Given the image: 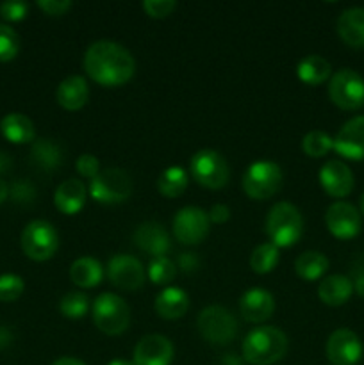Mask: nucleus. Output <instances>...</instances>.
I'll return each mask as SVG.
<instances>
[{
  "label": "nucleus",
  "mask_w": 364,
  "mask_h": 365,
  "mask_svg": "<svg viewBox=\"0 0 364 365\" xmlns=\"http://www.w3.org/2000/svg\"><path fill=\"white\" fill-rule=\"evenodd\" d=\"M302 150L305 155L318 159V157L327 155L330 150H334V139L325 134L323 130H310L303 135Z\"/></svg>",
  "instance_id": "obj_32"
},
{
  "label": "nucleus",
  "mask_w": 364,
  "mask_h": 365,
  "mask_svg": "<svg viewBox=\"0 0 364 365\" xmlns=\"http://www.w3.org/2000/svg\"><path fill=\"white\" fill-rule=\"evenodd\" d=\"M363 342L348 328L332 331L327 341V359L332 365H355L363 359Z\"/></svg>",
  "instance_id": "obj_12"
},
{
  "label": "nucleus",
  "mask_w": 364,
  "mask_h": 365,
  "mask_svg": "<svg viewBox=\"0 0 364 365\" xmlns=\"http://www.w3.org/2000/svg\"><path fill=\"white\" fill-rule=\"evenodd\" d=\"M0 132L7 141L14 145H25V143L34 141L36 128L31 118L21 113H9L0 121Z\"/></svg>",
  "instance_id": "obj_24"
},
{
  "label": "nucleus",
  "mask_w": 364,
  "mask_h": 365,
  "mask_svg": "<svg viewBox=\"0 0 364 365\" xmlns=\"http://www.w3.org/2000/svg\"><path fill=\"white\" fill-rule=\"evenodd\" d=\"M320 184L334 198H346L353 191V173L343 160L332 159L321 166Z\"/></svg>",
  "instance_id": "obj_17"
},
{
  "label": "nucleus",
  "mask_w": 364,
  "mask_h": 365,
  "mask_svg": "<svg viewBox=\"0 0 364 365\" xmlns=\"http://www.w3.org/2000/svg\"><path fill=\"white\" fill-rule=\"evenodd\" d=\"M89 195L95 202L106 203V205L127 202L132 195L131 175L120 168H107L91 180Z\"/></svg>",
  "instance_id": "obj_5"
},
{
  "label": "nucleus",
  "mask_w": 364,
  "mask_h": 365,
  "mask_svg": "<svg viewBox=\"0 0 364 365\" xmlns=\"http://www.w3.org/2000/svg\"><path fill=\"white\" fill-rule=\"evenodd\" d=\"M334 150L348 160H364V116H355L339 128Z\"/></svg>",
  "instance_id": "obj_16"
},
{
  "label": "nucleus",
  "mask_w": 364,
  "mask_h": 365,
  "mask_svg": "<svg viewBox=\"0 0 364 365\" xmlns=\"http://www.w3.org/2000/svg\"><path fill=\"white\" fill-rule=\"evenodd\" d=\"M282 185V170L271 160H257L243 175V189L252 200L271 198Z\"/></svg>",
  "instance_id": "obj_8"
},
{
  "label": "nucleus",
  "mask_w": 364,
  "mask_h": 365,
  "mask_svg": "<svg viewBox=\"0 0 364 365\" xmlns=\"http://www.w3.org/2000/svg\"><path fill=\"white\" fill-rule=\"evenodd\" d=\"M328 232L338 239H353L360 232V214L352 203L335 202L325 212Z\"/></svg>",
  "instance_id": "obj_14"
},
{
  "label": "nucleus",
  "mask_w": 364,
  "mask_h": 365,
  "mask_svg": "<svg viewBox=\"0 0 364 365\" xmlns=\"http://www.w3.org/2000/svg\"><path fill=\"white\" fill-rule=\"evenodd\" d=\"M7 196H9V185L6 184V182L0 178V203H4L7 200Z\"/></svg>",
  "instance_id": "obj_47"
},
{
  "label": "nucleus",
  "mask_w": 364,
  "mask_h": 365,
  "mask_svg": "<svg viewBox=\"0 0 364 365\" xmlns=\"http://www.w3.org/2000/svg\"><path fill=\"white\" fill-rule=\"evenodd\" d=\"M56 98L59 106L66 110H79L88 103L89 88L88 82L81 75H71L66 77L57 86Z\"/></svg>",
  "instance_id": "obj_20"
},
{
  "label": "nucleus",
  "mask_w": 364,
  "mask_h": 365,
  "mask_svg": "<svg viewBox=\"0 0 364 365\" xmlns=\"http://www.w3.org/2000/svg\"><path fill=\"white\" fill-rule=\"evenodd\" d=\"M353 289L357 291V294L363 296V298H364V274H360V277L357 278L355 284H353Z\"/></svg>",
  "instance_id": "obj_48"
},
{
  "label": "nucleus",
  "mask_w": 364,
  "mask_h": 365,
  "mask_svg": "<svg viewBox=\"0 0 364 365\" xmlns=\"http://www.w3.org/2000/svg\"><path fill=\"white\" fill-rule=\"evenodd\" d=\"M278 262V248L273 242H263L257 246L250 255V267L257 274H266L277 266Z\"/></svg>",
  "instance_id": "obj_31"
},
{
  "label": "nucleus",
  "mask_w": 364,
  "mask_h": 365,
  "mask_svg": "<svg viewBox=\"0 0 364 365\" xmlns=\"http://www.w3.org/2000/svg\"><path fill=\"white\" fill-rule=\"evenodd\" d=\"M353 282L345 274H330L318 287V296L328 307H341L352 298Z\"/></svg>",
  "instance_id": "obj_23"
},
{
  "label": "nucleus",
  "mask_w": 364,
  "mask_h": 365,
  "mask_svg": "<svg viewBox=\"0 0 364 365\" xmlns=\"http://www.w3.org/2000/svg\"><path fill=\"white\" fill-rule=\"evenodd\" d=\"M360 212H363V216H364V195H363V198H360Z\"/></svg>",
  "instance_id": "obj_50"
},
{
  "label": "nucleus",
  "mask_w": 364,
  "mask_h": 365,
  "mask_svg": "<svg viewBox=\"0 0 364 365\" xmlns=\"http://www.w3.org/2000/svg\"><path fill=\"white\" fill-rule=\"evenodd\" d=\"M189 170L193 178L206 189H221L231 177L227 160L216 150L196 152L189 164Z\"/></svg>",
  "instance_id": "obj_10"
},
{
  "label": "nucleus",
  "mask_w": 364,
  "mask_h": 365,
  "mask_svg": "<svg viewBox=\"0 0 364 365\" xmlns=\"http://www.w3.org/2000/svg\"><path fill=\"white\" fill-rule=\"evenodd\" d=\"M328 96L339 109H360L364 107V78L352 68H343L332 75L328 82Z\"/></svg>",
  "instance_id": "obj_7"
},
{
  "label": "nucleus",
  "mask_w": 364,
  "mask_h": 365,
  "mask_svg": "<svg viewBox=\"0 0 364 365\" xmlns=\"http://www.w3.org/2000/svg\"><path fill=\"white\" fill-rule=\"evenodd\" d=\"M303 232V220L300 210L289 202H278L266 216V234L277 248H289Z\"/></svg>",
  "instance_id": "obj_3"
},
{
  "label": "nucleus",
  "mask_w": 364,
  "mask_h": 365,
  "mask_svg": "<svg viewBox=\"0 0 364 365\" xmlns=\"http://www.w3.org/2000/svg\"><path fill=\"white\" fill-rule=\"evenodd\" d=\"M146 274H148L150 282H153L156 285H166L177 274V266L168 257H156L150 260Z\"/></svg>",
  "instance_id": "obj_33"
},
{
  "label": "nucleus",
  "mask_w": 364,
  "mask_h": 365,
  "mask_svg": "<svg viewBox=\"0 0 364 365\" xmlns=\"http://www.w3.org/2000/svg\"><path fill=\"white\" fill-rule=\"evenodd\" d=\"M338 34L353 48L364 46V7H350L338 18Z\"/></svg>",
  "instance_id": "obj_21"
},
{
  "label": "nucleus",
  "mask_w": 364,
  "mask_h": 365,
  "mask_svg": "<svg viewBox=\"0 0 364 365\" xmlns=\"http://www.w3.org/2000/svg\"><path fill=\"white\" fill-rule=\"evenodd\" d=\"M189 309V298L182 289L166 287L157 294L156 312L163 319H178Z\"/></svg>",
  "instance_id": "obj_25"
},
{
  "label": "nucleus",
  "mask_w": 364,
  "mask_h": 365,
  "mask_svg": "<svg viewBox=\"0 0 364 365\" xmlns=\"http://www.w3.org/2000/svg\"><path fill=\"white\" fill-rule=\"evenodd\" d=\"M103 278L102 264L93 257H81L70 267V280L77 287L91 289L98 285Z\"/></svg>",
  "instance_id": "obj_27"
},
{
  "label": "nucleus",
  "mask_w": 364,
  "mask_h": 365,
  "mask_svg": "<svg viewBox=\"0 0 364 365\" xmlns=\"http://www.w3.org/2000/svg\"><path fill=\"white\" fill-rule=\"evenodd\" d=\"M75 168H77L79 175H82L86 178H91V180L100 173L98 159L95 155H91V153H82L77 159V163H75Z\"/></svg>",
  "instance_id": "obj_40"
},
{
  "label": "nucleus",
  "mask_w": 364,
  "mask_h": 365,
  "mask_svg": "<svg viewBox=\"0 0 364 365\" xmlns=\"http://www.w3.org/2000/svg\"><path fill=\"white\" fill-rule=\"evenodd\" d=\"M38 7L50 16H61L70 9L71 2L70 0H38Z\"/></svg>",
  "instance_id": "obj_41"
},
{
  "label": "nucleus",
  "mask_w": 364,
  "mask_h": 365,
  "mask_svg": "<svg viewBox=\"0 0 364 365\" xmlns=\"http://www.w3.org/2000/svg\"><path fill=\"white\" fill-rule=\"evenodd\" d=\"M25 284L18 274L0 277V302H16L24 294Z\"/></svg>",
  "instance_id": "obj_36"
},
{
  "label": "nucleus",
  "mask_w": 364,
  "mask_h": 365,
  "mask_svg": "<svg viewBox=\"0 0 364 365\" xmlns=\"http://www.w3.org/2000/svg\"><path fill=\"white\" fill-rule=\"evenodd\" d=\"M107 277L118 289L136 291V289L143 287L146 273L136 257L118 253L107 264Z\"/></svg>",
  "instance_id": "obj_13"
},
{
  "label": "nucleus",
  "mask_w": 364,
  "mask_h": 365,
  "mask_svg": "<svg viewBox=\"0 0 364 365\" xmlns=\"http://www.w3.org/2000/svg\"><path fill=\"white\" fill-rule=\"evenodd\" d=\"M209 216L200 207H184L173 217V234L186 246L200 245L209 234Z\"/></svg>",
  "instance_id": "obj_11"
},
{
  "label": "nucleus",
  "mask_w": 364,
  "mask_h": 365,
  "mask_svg": "<svg viewBox=\"0 0 364 365\" xmlns=\"http://www.w3.org/2000/svg\"><path fill=\"white\" fill-rule=\"evenodd\" d=\"M207 216H209V221H213V223H225L231 217V209L227 205H223V203H216L207 212Z\"/></svg>",
  "instance_id": "obj_42"
},
{
  "label": "nucleus",
  "mask_w": 364,
  "mask_h": 365,
  "mask_svg": "<svg viewBox=\"0 0 364 365\" xmlns=\"http://www.w3.org/2000/svg\"><path fill=\"white\" fill-rule=\"evenodd\" d=\"M173 360V344L168 337L148 334L138 341L132 355L134 365H170Z\"/></svg>",
  "instance_id": "obj_15"
},
{
  "label": "nucleus",
  "mask_w": 364,
  "mask_h": 365,
  "mask_svg": "<svg viewBox=\"0 0 364 365\" xmlns=\"http://www.w3.org/2000/svg\"><path fill=\"white\" fill-rule=\"evenodd\" d=\"M11 339L13 337H11L9 330L4 327H0V348H6V346L11 342Z\"/></svg>",
  "instance_id": "obj_46"
},
{
  "label": "nucleus",
  "mask_w": 364,
  "mask_h": 365,
  "mask_svg": "<svg viewBox=\"0 0 364 365\" xmlns=\"http://www.w3.org/2000/svg\"><path fill=\"white\" fill-rule=\"evenodd\" d=\"M50 365H86L82 360L79 359H74V356H61V359H57L56 362H52Z\"/></svg>",
  "instance_id": "obj_45"
},
{
  "label": "nucleus",
  "mask_w": 364,
  "mask_h": 365,
  "mask_svg": "<svg viewBox=\"0 0 364 365\" xmlns=\"http://www.w3.org/2000/svg\"><path fill=\"white\" fill-rule=\"evenodd\" d=\"M107 365H134V364L127 362V360H113V362H109Z\"/></svg>",
  "instance_id": "obj_49"
},
{
  "label": "nucleus",
  "mask_w": 364,
  "mask_h": 365,
  "mask_svg": "<svg viewBox=\"0 0 364 365\" xmlns=\"http://www.w3.org/2000/svg\"><path fill=\"white\" fill-rule=\"evenodd\" d=\"M188 187V173L181 166H170L157 178V189L166 198H177Z\"/></svg>",
  "instance_id": "obj_29"
},
{
  "label": "nucleus",
  "mask_w": 364,
  "mask_h": 365,
  "mask_svg": "<svg viewBox=\"0 0 364 365\" xmlns=\"http://www.w3.org/2000/svg\"><path fill=\"white\" fill-rule=\"evenodd\" d=\"M89 303L88 296L82 294V292H68L63 296L59 303V310L64 317L68 319H81L88 314Z\"/></svg>",
  "instance_id": "obj_34"
},
{
  "label": "nucleus",
  "mask_w": 364,
  "mask_h": 365,
  "mask_svg": "<svg viewBox=\"0 0 364 365\" xmlns=\"http://www.w3.org/2000/svg\"><path fill=\"white\" fill-rule=\"evenodd\" d=\"M332 66L325 57L313 53V56L303 57L296 66V75L302 82L309 86H320L330 77Z\"/></svg>",
  "instance_id": "obj_28"
},
{
  "label": "nucleus",
  "mask_w": 364,
  "mask_h": 365,
  "mask_svg": "<svg viewBox=\"0 0 364 365\" xmlns=\"http://www.w3.org/2000/svg\"><path fill=\"white\" fill-rule=\"evenodd\" d=\"M178 266L184 271H188V273H191L193 269L198 267V260H196V257L193 253H184V255L178 257Z\"/></svg>",
  "instance_id": "obj_43"
},
{
  "label": "nucleus",
  "mask_w": 364,
  "mask_h": 365,
  "mask_svg": "<svg viewBox=\"0 0 364 365\" xmlns=\"http://www.w3.org/2000/svg\"><path fill=\"white\" fill-rule=\"evenodd\" d=\"M20 52V38L16 31L6 24H0V63H9Z\"/></svg>",
  "instance_id": "obj_35"
},
{
  "label": "nucleus",
  "mask_w": 364,
  "mask_h": 365,
  "mask_svg": "<svg viewBox=\"0 0 364 365\" xmlns=\"http://www.w3.org/2000/svg\"><path fill=\"white\" fill-rule=\"evenodd\" d=\"M328 269V259L321 252H303L296 259L295 271L303 280H318Z\"/></svg>",
  "instance_id": "obj_30"
},
{
  "label": "nucleus",
  "mask_w": 364,
  "mask_h": 365,
  "mask_svg": "<svg viewBox=\"0 0 364 365\" xmlns=\"http://www.w3.org/2000/svg\"><path fill=\"white\" fill-rule=\"evenodd\" d=\"M288 337L275 327H257L243 341V359L252 365H271L288 353Z\"/></svg>",
  "instance_id": "obj_2"
},
{
  "label": "nucleus",
  "mask_w": 364,
  "mask_h": 365,
  "mask_svg": "<svg viewBox=\"0 0 364 365\" xmlns=\"http://www.w3.org/2000/svg\"><path fill=\"white\" fill-rule=\"evenodd\" d=\"M134 242L138 248L148 255L164 257V253L170 250V235L164 230V227L156 221H146L141 223L134 232Z\"/></svg>",
  "instance_id": "obj_19"
},
{
  "label": "nucleus",
  "mask_w": 364,
  "mask_h": 365,
  "mask_svg": "<svg viewBox=\"0 0 364 365\" xmlns=\"http://www.w3.org/2000/svg\"><path fill=\"white\" fill-rule=\"evenodd\" d=\"M54 203L63 214H77L86 203V185L79 178H68L57 185L54 192Z\"/></svg>",
  "instance_id": "obj_22"
},
{
  "label": "nucleus",
  "mask_w": 364,
  "mask_h": 365,
  "mask_svg": "<svg viewBox=\"0 0 364 365\" xmlns=\"http://www.w3.org/2000/svg\"><path fill=\"white\" fill-rule=\"evenodd\" d=\"M177 7L175 0H145L143 2V9L146 11V14L152 18H166Z\"/></svg>",
  "instance_id": "obj_38"
},
{
  "label": "nucleus",
  "mask_w": 364,
  "mask_h": 365,
  "mask_svg": "<svg viewBox=\"0 0 364 365\" xmlns=\"http://www.w3.org/2000/svg\"><path fill=\"white\" fill-rule=\"evenodd\" d=\"M200 335L216 346L231 344L238 334L236 317L220 305H211L200 312L196 321Z\"/></svg>",
  "instance_id": "obj_9"
},
{
  "label": "nucleus",
  "mask_w": 364,
  "mask_h": 365,
  "mask_svg": "<svg viewBox=\"0 0 364 365\" xmlns=\"http://www.w3.org/2000/svg\"><path fill=\"white\" fill-rule=\"evenodd\" d=\"M29 4L21 0H7L0 4V16L7 21H20L27 16Z\"/></svg>",
  "instance_id": "obj_37"
},
{
  "label": "nucleus",
  "mask_w": 364,
  "mask_h": 365,
  "mask_svg": "<svg viewBox=\"0 0 364 365\" xmlns=\"http://www.w3.org/2000/svg\"><path fill=\"white\" fill-rule=\"evenodd\" d=\"M9 195L11 198L14 200L16 203H31L36 196V189L32 187L31 182L27 180H18L14 182L13 185L9 187Z\"/></svg>",
  "instance_id": "obj_39"
},
{
  "label": "nucleus",
  "mask_w": 364,
  "mask_h": 365,
  "mask_svg": "<svg viewBox=\"0 0 364 365\" xmlns=\"http://www.w3.org/2000/svg\"><path fill=\"white\" fill-rule=\"evenodd\" d=\"M31 160L36 168L43 171H56L63 163V150L56 141L46 138H39L32 143Z\"/></svg>",
  "instance_id": "obj_26"
},
{
  "label": "nucleus",
  "mask_w": 364,
  "mask_h": 365,
  "mask_svg": "<svg viewBox=\"0 0 364 365\" xmlns=\"http://www.w3.org/2000/svg\"><path fill=\"white\" fill-rule=\"evenodd\" d=\"M84 70L96 84L116 88L131 81L136 71V61L120 43L98 39L86 50Z\"/></svg>",
  "instance_id": "obj_1"
},
{
  "label": "nucleus",
  "mask_w": 364,
  "mask_h": 365,
  "mask_svg": "<svg viewBox=\"0 0 364 365\" xmlns=\"http://www.w3.org/2000/svg\"><path fill=\"white\" fill-rule=\"evenodd\" d=\"M243 319L248 323H263L270 319L275 310V299L264 289H250L239 299Z\"/></svg>",
  "instance_id": "obj_18"
},
{
  "label": "nucleus",
  "mask_w": 364,
  "mask_h": 365,
  "mask_svg": "<svg viewBox=\"0 0 364 365\" xmlns=\"http://www.w3.org/2000/svg\"><path fill=\"white\" fill-rule=\"evenodd\" d=\"M21 250L25 255L36 262L52 259L59 246V235L56 227L45 220H34L21 232Z\"/></svg>",
  "instance_id": "obj_6"
},
{
  "label": "nucleus",
  "mask_w": 364,
  "mask_h": 365,
  "mask_svg": "<svg viewBox=\"0 0 364 365\" xmlns=\"http://www.w3.org/2000/svg\"><path fill=\"white\" fill-rule=\"evenodd\" d=\"M11 166H13V159H11L9 153L0 152V175L7 173L11 170Z\"/></svg>",
  "instance_id": "obj_44"
},
{
  "label": "nucleus",
  "mask_w": 364,
  "mask_h": 365,
  "mask_svg": "<svg viewBox=\"0 0 364 365\" xmlns=\"http://www.w3.org/2000/svg\"><path fill=\"white\" fill-rule=\"evenodd\" d=\"M93 321L96 328L107 335L123 334L131 323V309L118 294L103 292L93 303Z\"/></svg>",
  "instance_id": "obj_4"
}]
</instances>
